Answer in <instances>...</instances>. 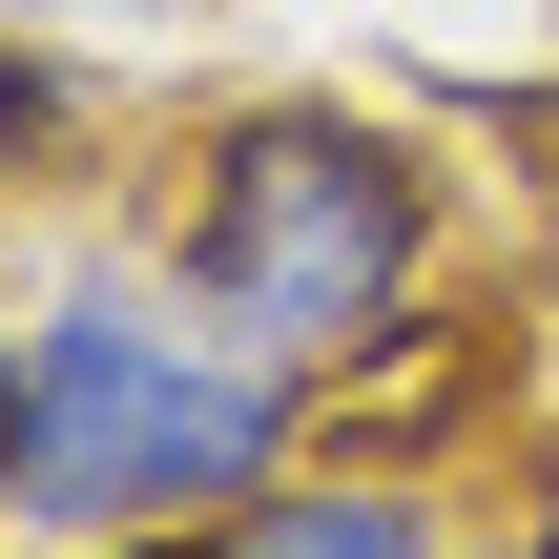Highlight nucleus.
Returning a JSON list of instances; mask_svg holds the SVG:
<instances>
[{"mask_svg": "<svg viewBox=\"0 0 559 559\" xmlns=\"http://www.w3.org/2000/svg\"><path fill=\"white\" fill-rule=\"evenodd\" d=\"M21 353V436H0V539L83 559V539H166V519H228L249 477L311 456V394L207 332V290L166 249H83L0 311Z\"/></svg>", "mask_w": 559, "mask_h": 559, "instance_id": "obj_1", "label": "nucleus"}, {"mask_svg": "<svg viewBox=\"0 0 559 559\" xmlns=\"http://www.w3.org/2000/svg\"><path fill=\"white\" fill-rule=\"evenodd\" d=\"M145 249L207 290V332H249L290 394L415 353L436 270H456V166L394 124V104H332V83H270L187 145V187L145 207Z\"/></svg>", "mask_w": 559, "mask_h": 559, "instance_id": "obj_2", "label": "nucleus"}, {"mask_svg": "<svg viewBox=\"0 0 559 559\" xmlns=\"http://www.w3.org/2000/svg\"><path fill=\"white\" fill-rule=\"evenodd\" d=\"M83 559H456V519H436V477H394V456H290V477H249L228 519L83 539Z\"/></svg>", "mask_w": 559, "mask_h": 559, "instance_id": "obj_3", "label": "nucleus"}, {"mask_svg": "<svg viewBox=\"0 0 559 559\" xmlns=\"http://www.w3.org/2000/svg\"><path fill=\"white\" fill-rule=\"evenodd\" d=\"M83 145V83H62V41H0V207H41V166Z\"/></svg>", "mask_w": 559, "mask_h": 559, "instance_id": "obj_4", "label": "nucleus"}, {"mask_svg": "<svg viewBox=\"0 0 559 559\" xmlns=\"http://www.w3.org/2000/svg\"><path fill=\"white\" fill-rule=\"evenodd\" d=\"M145 21H207V0H0V41H145Z\"/></svg>", "mask_w": 559, "mask_h": 559, "instance_id": "obj_5", "label": "nucleus"}, {"mask_svg": "<svg viewBox=\"0 0 559 559\" xmlns=\"http://www.w3.org/2000/svg\"><path fill=\"white\" fill-rule=\"evenodd\" d=\"M0 559H21V539H0Z\"/></svg>", "mask_w": 559, "mask_h": 559, "instance_id": "obj_6", "label": "nucleus"}]
</instances>
